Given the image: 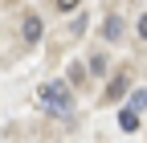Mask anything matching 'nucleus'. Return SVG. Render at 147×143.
I'll return each instance as SVG.
<instances>
[{
    "label": "nucleus",
    "instance_id": "obj_1",
    "mask_svg": "<svg viewBox=\"0 0 147 143\" xmlns=\"http://www.w3.org/2000/svg\"><path fill=\"white\" fill-rule=\"evenodd\" d=\"M37 106H41L45 115H53V119H69L74 115V94H69L65 82H45L41 90H37Z\"/></svg>",
    "mask_w": 147,
    "mask_h": 143
},
{
    "label": "nucleus",
    "instance_id": "obj_5",
    "mask_svg": "<svg viewBox=\"0 0 147 143\" xmlns=\"http://www.w3.org/2000/svg\"><path fill=\"white\" fill-rule=\"evenodd\" d=\"M119 127H123V131H139V111H131V106H127V111L119 115Z\"/></svg>",
    "mask_w": 147,
    "mask_h": 143
},
{
    "label": "nucleus",
    "instance_id": "obj_4",
    "mask_svg": "<svg viewBox=\"0 0 147 143\" xmlns=\"http://www.w3.org/2000/svg\"><path fill=\"white\" fill-rule=\"evenodd\" d=\"M123 29H127V25H123V16H106L102 37H106V41H119V37H123Z\"/></svg>",
    "mask_w": 147,
    "mask_h": 143
},
{
    "label": "nucleus",
    "instance_id": "obj_7",
    "mask_svg": "<svg viewBox=\"0 0 147 143\" xmlns=\"http://www.w3.org/2000/svg\"><path fill=\"white\" fill-rule=\"evenodd\" d=\"M90 69H94V74H102V69H106V53H94V57H90Z\"/></svg>",
    "mask_w": 147,
    "mask_h": 143
},
{
    "label": "nucleus",
    "instance_id": "obj_3",
    "mask_svg": "<svg viewBox=\"0 0 147 143\" xmlns=\"http://www.w3.org/2000/svg\"><path fill=\"white\" fill-rule=\"evenodd\" d=\"M127 86H131V74H127V69H123V74H115V78H110V86H106V102H119L123 94H127Z\"/></svg>",
    "mask_w": 147,
    "mask_h": 143
},
{
    "label": "nucleus",
    "instance_id": "obj_6",
    "mask_svg": "<svg viewBox=\"0 0 147 143\" xmlns=\"http://www.w3.org/2000/svg\"><path fill=\"white\" fill-rule=\"evenodd\" d=\"M131 111H147V90H135L131 94Z\"/></svg>",
    "mask_w": 147,
    "mask_h": 143
},
{
    "label": "nucleus",
    "instance_id": "obj_9",
    "mask_svg": "<svg viewBox=\"0 0 147 143\" xmlns=\"http://www.w3.org/2000/svg\"><path fill=\"white\" fill-rule=\"evenodd\" d=\"M139 37H143V41H147V12H143V16H139Z\"/></svg>",
    "mask_w": 147,
    "mask_h": 143
},
{
    "label": "nucleus",
    "instance_id": "obj_2",
    "mask_svg": "<svg viewBox=\"0 0 147 143\" xmlns=\"http://www.w3.org/2000/svg\"><path fill=\"white\" fill-rule=\"evenodd\" d=\"M41 33H45L41 16H37V12H29V16H25V25H21V37H25V45H37V41H41Z\"/></svg>",
    "mask_w": 147,
    "mask_h": 143
},
{
    "label": "nucleus",
    "instance_id": "obj_8",
    "mask_svg": "<svg viewBox=\"0 0 147 143\" xmlns=\"http://www.w3.org/2000/svg\"><path fill=\"white\" fill-rule=\"evenodd\" d=\"M78 4H82V0H57V8H61V12H74Z\"/></svg>",
    "mask_w": 147,
    "mask_h": 143
}]
</instances>
